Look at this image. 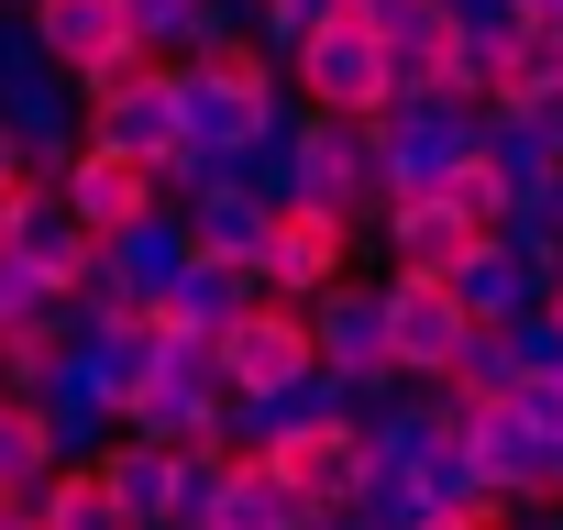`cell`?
Returning <instances> with one entry per match:
<instances>
[{"mask_svg":"<svg viewBox=\"0 0 563 530\" xmlns=\"http://www.w3.org/2000/svg\"><path fill=\"white\" fill-rule=\"evenodd\" d=\"M0 122H12V144H23L34 177H56V166L89 144V89L45 56L34 12H0Z\"/></svg>","mask_w":563,"mask_h":530,"instance_id":"6da1fadb","label":"cell"},{"mask_svg":"<svg viewBox=\"0 0 563 530\" xmlns=\"http://www.w3.org/2000/svg\"><path fill=\"white\" fill-rule=\"evenodd\" d=\"M475 155H486V111H475V100L398 89V100L376 111V166H387V199L442 188V177H453V166H475Z\"/></svg>","mask_w":563,"mask_h":530,"instance_id":"7a4b0ae2","label":"cell"},{"mask_svg":"<svg viewBox=\"0 0 563 530\" xmlns=\"http://www.w3.org/2000/svg\"><path fill=\"white\" fill-rule=\"evenodd\" d=\"M310 365L354 387V409H387L398 398V365H387V277H343L310 299Z\"/></svg>","mask_w":563,"mask_h":530,"instance_id":"3957f363","label":"cell"},{"mask_svg":"<svg viewBox=\"0 0 563 530\" xmlns=\"http://www.w3.org/2000/svg\"><path fill=\"white\" fill-rule=\"evenodd\" d=\"M288 89H299V111H354V122H376L387 100H398V67H387V34H365L354 12H332L299 56H288Z\"/></svg>","mask_w":563,"mask_h":530,"instance_id":"277c9868","label":"cell"},{"mask_svg":"<svg viewBox=\"0 0 563 530\" xmlns=\"http://www.w3.org/2000/svg\"><path fill=\"white\" fill-rule=\"evenodd\" d=\"M552 265H563V243H541V232L508 221V232H486V243L453 265L442 288H453V310H464L475 332H508V321H530V310L552 299Z\"/></svg>","mask_w":563,"mask_h":530,"instance_id":"5b68a950","label":"cell"},{"mask_svg":"<svg viewBox=\"0 0 563 530\" xmlns=\"http://www.w3.org/2000/svg\"><path fill=\"white\" fill-rule=\"evenodd\" d=\"M354 221L343 210H321V199H288V210H265V254H254V288L265 299H321V288H343L354 277Z\"/></svg>","mask_w":563,"mask_h":530,"instance_id":"8992f818","label":"cell"},{"mask_svg":"<svg viewBox=\"0 0 563 530\" xmlns=\"http://www.w3.org/2000/svg\"><path fill=\"white\" fill-rule=\"evenodd\" d=\"M299 199H321V210H343L354 232H376V210H387L376 122H354V111H299Z\"/></svg>","mask_w":563,"mask_h":530,"instance_id":"52a82bcc","label":"cell"},{"mask_svg":"<svg viewBox=\"0 0 563 530\" xmlns=\"http://www.w3.org/2000/svg\"><path fill=\"white\" fill-rule=\"evenodd\" d=\"M210 365H221V387H232V398L299 387V376H310V310H299V299H265V288H254V299L221 321Z\"/></svg>","mask_w":563,"mask_h":530,"instance_id":"ba28073f","label":"cell"},{"mask_svg":"<svg viewBox=\"0 0 563 530\" xmlns=\"http://www.w3.org/2000/svg\"><path fill=\"white\" fill-rule=\"evenodd\" d=\"M464 343H475V321L453 310V288L387 265V365H398V387H453Z\"/></svg>","mask_w":563,"mask_h":530,"instance_id":"9c48e42d","label":"cell"},{"mask_svg":"<svg viewBox=\"0 0 563 530\" xmlns=\"http://www.w3.org/2000/svg\"><path fill=\"white\" fill-rule=\"evenodd\" d=\"M221 420H232V387H221L210 343H166V365H155L144 398L122 409L133 442H221Z\"/></svg>","mask_w":563,"mask_h":530,"instance_id":"30bf717a","label":"cell"},{"mask_svg":"<svg viewBox=\"0 0 563 530\" xmlns=\"http://www.w3.org/2000/svg\"><path fill=\"white\" fill-rule=\"evenodd\" d=\"M89 144H111V155H133V166H166V155L188 144V133H177V67L144 56V67L100 78V89H89Z\"/></svg>","mask_w":563,"mask_h":530,"instance_id":"8fae6325","label":"cell"},{"mask_svg":"<svg viewBox=\"0 0 563 530\" xmlns=\"http://www.w3.org/2000/svg\"><path fill=\"white\" fill-rule=\"evenodd\" d=\"M177 277H188V221H177L166 199H155L144 221L100 232V254H89V299H111V310H155Z\"/></svg>","mask_w":563,"mask_h":530,"instance_id":"7c38bea8","label":"cell"},{"mask_svg":"<svg viewBox=\"0 0 563 530\" xmlns=\"http://www.w3.org/2000/svg\"><path fill=\"white\" fill-rule=\"evenodd\" d=\"M0 254H23L34 277L56 288V299H78V288H89V254H100V243H89V221L56 199V177H34V166H23L12 210H0Z\"/></svg>","mask_w":563,"mask_h":530,"instance_id":"4fadbf2b","label":"cell"},{"mask_svg":"<svg viewBox=\"0 0 563 530\" xmlns=\"http://www.w3.org/2000/svg\"><path fill=\"white\" fill-rule=\"evenodd\" d=\"M34 34H45V56H56L78 89H100V78L144 67V45H133V12H122V0H34Z\"/></svg>","mask_w":563,"mask_h":530,"instance_id":"5bb4252c","label":"cell"},{"mask_svg":"<svg viewBox=\"0 0 563 530\" xmlns=\"http://www.w3.org/2000/svg\"><path fill=\"white\" fill-rule=\"evenodd\" d=\"M376 243H387V265H398V277H453V265L486 243L442 188H409V199H387L376 210Z\"/></svg>","mask_w":563,"mask_h":530,"instance_id":"9a60e30c","label":"cell"},{"mask_svg":"<svg viewBox=\"0 0 563 530\" xmlns=\"http://www.w3.org/2000/svg\"><path fill=\"white\" fill-rule=\"evenodd\" d=\"M56 199L89 221V243L100 232H122V221H144L155 210V166H133V155H111V144H78L67 166H56Z\"/></svg>","mask_w":563,"mask_h":530,"instance_id":"2e32d148","label":"cell"},{"mask_svg":"<svg viewBox=\"0 0 563 530\" xmlns=\"http://www.w3.org/2000/svg\"><path fill=\"white\" fill-rule=\"evenodd\" d=\"M23 409L45 420V453H56V464H100V453L122 442V409H111V398H100L78 365H56V376L23 398Z\"/></svg>","mask_w":563,"mask_h":530,"instance_id":"e0dca14e","label":"cell"},{"mask_svg":"<svg viewBox=\"0 0 563 530\" xmlns=\"http://www.w3.org/2000/svg\"><path fill=\"white\" fill-rule=\"evenodd\" d=\"M177 221H188V254L199 265H232V277H254V254H265V199L254 188H199V199H177Z\"/></svg>","mask_w":563,"mask_h":530,"instance_id":"ac0fdd59","label":"cell"},{"mask_svg":"<svg viewBox=\"0 0 563 530\" xmlns=\"http://www.w3.org/2000/svg\"><path fill=\"white\" fill-rule=\"evenodd\" d=\"M100 486H111V508L133 519V530H177V442H111L100 453Z\"/></svg>","mask_w":563,"mask_h":530,"instance_id":"d6986e66","label":"cell"},{"mask_svg":"<svg viewBox=\"0 0 563 530\" xmlns=\"http://www.w3.org/2000/svg\"><path fill=\"white\" fill-rule=\"evenodd\" d=\"M552 155H563V111H486V166L508 177V221L530 188H552Z\"/></svg>","mask_w":563,"mask_h":530,"instance_id":"ffe728a7","label":"cell"},{"mask_svg":"<svg viewBox=\"0 0 563 530\" xmlns=\"http://www.w3.org/2000/svg\"><path fill=\"white\" fill-rule=\"evenodd\" d=\"M199 530H310V508H299V486L276 475V464L232 453V475H221V497H210V519H199Z\"/></svg>","mask_w":563,"mask_h":530,"instance_id":"44dd1931","label":"cell"},{"mask_svg":"<svg viewBox=\"0 0 563 530\" xmlns=\"http://www.w3.org/2000/svg\"><path fill=\"white\" fill-rule=\"evenodd\" d=\"M254 299V277H232V265H199L188 254V277L155 299V321H166V343H221V321Z\"/></svg>","mask_w":563,"mask_h":530,"instance_id":"7402d4cb","label":"cell"},{"mask_svg":"<svg viewBox=\"0 0 563 530\" xmlns=\"http://www.w3.org/2000/svg\"><path fill=\"white\" fill-rule=\"evenodd\" d=\"M45 475H56L45 420H34L23 398H0V508H34V497H45Z\"/></svg>","mask_w":563,"mask_h":530,"instance_id":"603a6c76","label":"cell"},{"mask_svg":"<svg viewBox=\"0 0 563 530\" xmlns=\"http://www.w3.org/2000/svg\"><path fill=\"white\" fill-rule=\"evenodd\" d=\"M34 530H133V519L111 508L100 464H56V475H45V497H34Z\"/></svg>","mask_w":563,"mask_h":530,"instance_id":"cb8c5ba5","label":"cell"},{"mask_svg":"<svg viewBox=\"0 0 563 530\" xmlns=\"http://www.w3.org/2000/svg\"><path fill=\"white\" fill-rule=\"evenodd\" d=\"M332 12H343V0H243V45H254L265 67H288V56H299Z\"/></svg>","mask_w":563,"mask_h":530,"instance_id":"d4e9b609","label":"cell"},{"mask_svg":"<svg viewBox=\"0 0 563 530\" xmlns=\"http://www.w3.org/2000/svg\"><path fill=\"white\" fill-rule=\"evenodd\" d=\"M232 188H254L265 210H288V199H299V122H288V133H254V144L232 155Z\"/></svg>","mask_w":563,"mask_h":530,"instance_id":"484cf974","label":"cell"},{"mask_svg":"<svg viewBox=\"0 0 563 530\" xmlns=\"http://www.w3.org/2000/svg\"><path fill=\"white\" fill-rule=\"evenodd\" d=\"M497 343H508V365H519V387H563V321H552V310H530V321H508Z\"/></svg>","mask_w":563,"mask_h":530,"instance_id":"4316f807","label":"cell"},{"mask_svg":"<svg viewBox=\"0 0 563 530\" xmlns=\"http://www.w3.org/2000/svg\"><path fill=\"white\" fill-rule=\"evenodd\" d=\"M45 310H67V299H56V288L34 277V265H23V254H0V343H12V332H34Z\"/></svg>","mask_w":563,"mask_h":530,"instance_id":"83f0119b","label":"cell"},{"mask_svg":"<svg viewBox=\"0 0 563 530\" xmlns=\"http://www.w3.org/2000/svg\"><path fill=\"white\" fill-rule=\"evenodd\" d=\"M508 398H519L530 442H552V453H563V387H508Z\"/></svg>","mask_w":563,"mask_h":530,"instance_id":"f1b7e54d","label":"cell"},{"mask_svg":"<svg viewBox=\"0 0 563 530\" xmlns=\"http://www.w3.org/2000/svg\"><path fill=\"white\" fill-rule=\"evenodd\" d=\"M23 188V144H12V122H0V199Z\"/></svg>","mask_w":563,"mask_h":530,"instance_id":"f546056e","label":"cell"},{"mask_svg":"<svg viewBox=\"0 0 563 530\" xmlns=\"http://www.w3.org/2000/svg\"><path fill=\"white\" fill-rule=\"evenodd\" d=\"M420 530H497V519H420Z\"/></svg>","mask_w":563,"mask_h":530,"instance_id":"4dcf8cb0","label":"cell"},{"mask_svg":"<svg viewBox=\"0 0 563 530\" xmlns=\"http://www.w3.org/2000/svg\"><path fill=\"white\" fill-rule=\"evenodd\" d=\"M0 530H34V508H0Z\"/></svg>","mask_w":563,"mask_h":530,"instance_id":"1f68e13d","label":"cell"},{"mask_svg":"<svg viewBox=\"0 0 563 530\" xmlns=\"http://www.w3.org/2000/svg\"><path fill=\"white\" fill-rule=\"evenodd\" d=\"M541 310H552V321H563V265H552V299H541Z\"/></svg>","mask_w":563,"mask_h":530,"instance_id":"d6a6232c","label":"cell"},{"mask_svg":"<svg viewBox=\"0 0 563 530\" xmlns=\"http://www.w3.org/2000/svg\"><path fill=\"white\" fill-rule=\"evenodd\" d=\"M0 12H34V0H0Z\"/></svg>","mask_w":563,"mask_h":530,"instance_id":"836d02e7","label":"cell"},{"mask_svg":"<svg viewBox=\"0 0 563 530\" xmlns=\"http://www.w3.org/2000/svg\"><path fill=\"white\" fill-rule=\"evenodd\" d=\"M552 177H563V155H552Z\"/></svg>","mask_w":563,"mask_h":530,"instance_id":"e575fe53","label":"cell"},{"mask_svg":"<svg viewBox=\"0 0 563 530\" xmlns=\"http://www.w3.org/2000/svg\"><path fill=\"white\" fill-rule=\"evenodd\" d=\"M0 210H12V199H0Z\"/></svg>","mask_w":563,"mask_h":530,"instance_id":"d590c367","label":"cell"},{"mask_svg":"<svg viewBox=\"0 0 563 530\" xmlns=\"http://www.w3.org/2000/svg\"><path fill=\"white\" fill-rule=\"evenodd\" d=\"M0 398H12V387H0Z\"/></svg>","mask_w":563,"mask_h":530,"instance_id":"8d00e7d4","label":"cell"},{"mask_svg":"<svg viewBox=\"0 0 563 530\" xmlns=\"http://www.w3.org/2000/svg\"><path fill=\"white\" fill-rule=\"evenodd\" d=\"M552 508H563V497H552Z\"/></svg>","mask_w":563,"mask_h":530,"instance_id":"74e56055","label":"cell"},{"mask_svg":"<svg viewBox=\"0 0 563 530\" xmlns=\"http://www.w3.org/2000/svg\"><path fill=\"white\" fill-rule=\"evenodd\" d=\"M310 530H321V519H310Z\"/></svg>","mask_w":563,"mask_h":530,"instance_id":"f35d334b","label":"cell"}]
</instances>
